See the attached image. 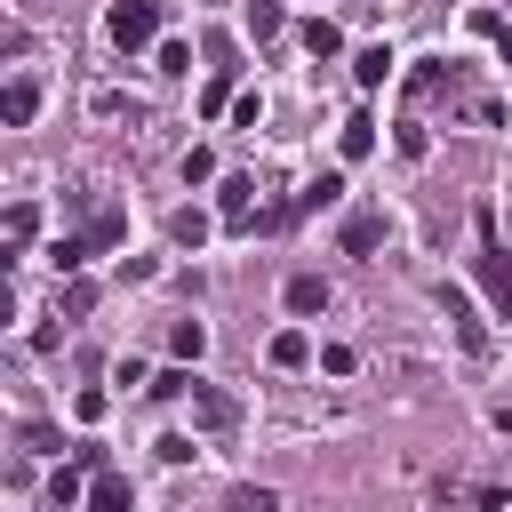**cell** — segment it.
Listing matches in <instances>:
<instances>
[{"label":"cell","instance_id":"6da1fadb","mask_svg":"<svg viewBox=\"0 0 512 512\" xmlns=\"http://www.w3.org/2000/svg\"><path fill=\"white\" fill-rule=\"evenodd\" d=\"M472 272H480V288H488V304L512 320V248L496 240V224L480 216V256H472Z\"/></svg>","mask_w":512,"mask_h":512},{"label":"cell","instance_id":"7a4b0ae2","mask_svg":"<svg viewBox=\"0 0 512 512\" xmlns=\"http://www.w3.org/2000/svg\"><path fill=\"white\" fill-rule=\"evenodd\" d=\"M104 32H112V48H144V40L160 32V0H112Z\"/></svg>","mask_w":512,"mask_h":512},{"label":"cell","instance_id":"3957f363","mask_svg":"<svg viewBox=\"0 0 512 512\" xmlns=\"http://www.w3.org/2000/svg\"><path fill=\"white\" fill-rule=\"evenodd\" d=\"M440 304H448V320H456V344H464V352H488V328L472 320V296H464V288H440Z\"/></svg>","mask_w":512,"mask_h":512},{"label":"cell","instance_id":"277c9868","mask_svg":"<svg viewBox=\"0 0 512 512\" xmlns=\"http://www.w3.org/2000/svg\"><path fill=\"white\" fill-rule=\"evenodd\" d=\"M392 64H400V56H392L384 40H368V48L352 56V80H360V88H384V80H392Z\"/></svg>","mask_w":512,"mask_h":512},{"label":"cell","instance_id":"5b68a950","mask_svg":"<svg viewBox=\"0 0 512 512\" xmlns=\"http://www.w3.org/2000/svg\"><path fill=\"white\" fill-rule=\"evenodd\" d=\"M288 312H296V320L328 312V280H320V272H296V280H288Z\"/></svg>","mask_w":512,"mask_h":512},{"label":"cell","instance_id":"8992f818","mask_svg":"<svg viewBox=\"0 0 512 512\" xmlns=\"http://www.w3.org/2000/svg\"><path fill=\"white\" fill-rule=\"evenodd\" d=\"M88 512H136V488H128L120 472H96V488H88Z\"/></svg>","mask_w":512,"mask_h":512},{"label":"cell","instance_id":"52a82bcc","mask_svg":"<svg viewBox=\"0 0 512 512\" xmlns=\"http://www.w3.org/2000/svg\"><path fill=\"white\" fill-rule=\"evenodd\" d=\"M32 112H40V88H32V80H8V96H0V120H8V128H24Z\"/></svg>","mask_w":512,"mask_h":512},{"label":"cell","instance_id":"ba28073f","mask_svg":"<svg viewBox=\"0 0 512 512\" xmlns=\"http://www.w3.org/2000/svg\"><path fill=\"white\" fill-rule=\"evenodd\" d=\"M336 144H344V160H368V152H376V120H368V112H352Z\"/></svg>","mask_w":512,"mask_h":512},{"label":"cell","instance_id":"9c48e42d","mask_svg":"<svg viewBox=\"0 0 512 512\" xmlns=\"http://www.w3.org/2000/svg\"><path fill=\"white\" fill-rule=\"evenodd\" d=\"M280 0H248V40H280Z\"/></svg>","mask_w":512,"mask_h":512},{"label":"cell","instance_id":"30bf717a","mask_svg":"<svg viewBox=\"0 0 512 512\" xmlns=\"http://www.w3.org/2000/svg\"><path fill=\"white\" fill-rule=\"evenodd\" d=\"M168 240H176V248H200V240H208V216H200V208H176V216H168Z\"/></svg>","mask_w":512,"mask_h":512},{"label":"cell","instance_id":"8fae6325","mask_svg":"<svg viewBox=\"0 0 512 512\" xmlns=\"http://www.w3.org/2000/svg\"><path fill=\"white\" fill-rule=\"evenodd\" d=\"M304 360H312L304 328H280V336H272V368H304Z\"/></svg>","mask_w":512,"mask_h":512},{"label":"cell","instance_id":"7c38bea8","mask_svg":"<svg viewBox=\"0 0 512 512\" xmlns=\"http://www.w3.org/2000/svg\"><path fill=\"white\" fill-rule=\"evenodd\" d=\"M192 416H200V424H232V400H224L216 384H192Z\"/></svg>","mask_w":512,"mask_h":512},{"label":"cell","instance_id":"4fadbf2b","mask_svg":"<svg viewBox=\"0 0 512 512\" xmlns=\"http://www.w3.org/2000/svg\"><path fill=\"white\" fill-rule=\"evenodd\" d=\"M336 200H344V176H320V184L296 192V216H304V208H336Z\"/></svg>","mask_w":512,"mask_h":512},{"label":"cell","instance_id":"5bb4252c","mask_svg":"<svg viewBox=\"0 0 512 512\" xmlns=\"http://www.w3.org/2000/svg\"><path fill=\"white\" fill-rule=\"evenodd\" d=\"M376 240H384V216H352V224H344V248H352V256H368Z\"/></svg>","mask_w":512,"mask_h":512},{"label":"cell","instance_id":"9a60e30c","mask_svg":"<svg viewBox=\"0 0 512 512\" xmlns=\"http://www.w3.org/2000/svg\"><path fill=\"white\" fill-rule=\"evenodd\" d=\"M304 48H312V56H336V48H344V32H336L328 16H312V24H304Z\"/></svg>","mask_w":512,"mask_h":512},{"label":"cell","instance_id":"2e32d148","mask_svg":"<svg viewBox=\"0 0 512 512\" xmlns=\"http://www.w3.org/2000/svg\"><path fill=\"white\" fill-rule=\"evenodd\" d=\"M168 344H176V360H200V352H208V328H200V320H176Z\"/></svg>","mask_w":512,"mask_h":512},{"label":"cell","instance_id":"e0dca14e","mask_svg":"<svg viewBox=\"0 0 512 512\" xmlns=\"http://www.w3.org/2000/svg\"><path fill=\"white\" fill-rule=\"evenodd\" d=\"M80 472H88V464H64V472L48 480V504H56V512H64V504H80Z\"/></svg>","mask_w":512,"mask_h":512},{"label":"cell","instance_id":"ac0fdd59","mask_svg":"<svg viewBox=\"0 0 512 512\" xmlns=\"http://www.w3.org/2000/svg\"><path fill=\"white\" fill-rule=\"evenodd\" d=\"M224 512H280V496H272V488H232Z\"/></svg>","mask_w":512,"mask_h":512},{"label":"cell","instance_id":"d6986e66","mask_svg":"<svg viewBox=\"0 0 512 512\" xmlns=\"http://www.w3.org/2000/svg\"><path fill=\"white\" fill-rule=\"evenodd\" d=\"M144 392H152V400H176V392H192V376H184V368H160Z\"/></svg>","mask_w":512,"mask_h":512},{"label":"cell","instance_id":"ffe728a7","mask_svg":"<svg viewBox=\"0 0 512 512\" xmlns=\"http://www.w3.org/2000/svg\"><path fill=\"white\" fill-rule=\"evenodd\" d=\"M120 232H128V224H120V216H96V224H88V256H96V248H112V240H120Z\"/></svg>","mask_w":512,"mask_h":512},{"label":"cell","instance_id":"44dd1931","mask_svg":"<svg viewBox=\"0 0 512 512\" xmlns=\"http://www.w3.org/2000/svg\"><path fill=\"white\" fill-rule=\"evenodd\" d=\"M160 72H192V48L184 40H160Z\"/></svg>","mask_w":512,"mask_h":512},{"label":"cell","instance_id":"7402d4cb","mask_svg":"<svg viewBox=\"0 0 512 512\" xmlns=\"http://www.w3.org/2000/svg\"><path fill=\"white\" fill-rule=\"evenodd\" d=\"M224 104H232V80H224V72H216V80H208V88H200V112H224Z\"/></svg>","mask_w":512,"mask_h":512},{"label":"cell","instance_id":"603a6c76","mask_svg":"<svg viewBox=\"0 0 512 512\" xmlns=\"http://www.w3.org/2000/svg\"><path fill=\"white\" fill-rule=\"evenodd\" d=\"M208 176H216V160H208V152L192 144V152H184V184H208Z\"/></svg>","mask_w":512,"mask_h":512},{"label":"cell","instance_id":"cb8c5ba5","mask_svg":"<svg viewBox=\"0 0 512 512\" xmlns=\"http://www.w3.org/2000/svg\"><path fill=\"white\" fill-rule=\"evenodd\" d=\"M496 48H504V56H512V24H504V32H496Z\"/></svg>","mask_w":512,"mask_h":512},{"label":"cell","instance_id":"d4e9b609","mask_svg":"<svg viewBox=\"0 0 512 512\" xmlns=\"http://www.w3.org/2000/svg\"><path fill=\"white\" fill-rule=\"evenodd\" d=\"M504 224H512V200H504Z\"/></svg>","mask_w":512,"mask_h":512}]
</instances>
